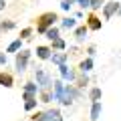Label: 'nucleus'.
<instances>
[{"label":"nucleus","mask_w":121,"mask_h":121,"mask_svg":"<svg viewBox=\"0 0 121 121\" xmlns=\"http://www.w3.org/2000/svg\"><path fill=\"white\" fill-rule=\"evenodd\" d=\"M56 20H59V18H56L55 12H44V14H40V16H39V22H36V30H39V32H44V30L51 28Z\"/></svg>","instance_id":"obj_1"},{"label":"nucleus","mask_w":121,"mask_h":121,"mask_svg":"<svg viewBox=\"0 0 121 121\" xmlns=\"http://www.w3.org/2000/svg\"><path fill=\"white\" fill-rule=\"evenodd\" d=\"M35 77H36V85H39L43 91L52 89V79L48 77V75L44 73L43 69H36V71H35Z\"/></svg>","instance_id":"obj_2"},{"label":"nucleus","mask_w":121,"mask_h":121,"mask_svg":"<svg viewBox=\"0 0 121 121\" xmlns=\"http://www.w3.org/2000/svg\"><path fill=\"white\" fill-rule=\"evenodd\" d=\"M20 48H22V39H16V40H12V43L8 44L6 52H18Z\"/></svg>","instance_id":"obj_11"},{"label":"nucleus","mask_w":121,"mask_h":121,"mask_svg":"<svg viewBox=\"0 0 121 121\" xmlns=\"http://www.w3.org/2000/svg\"><path fill=\"white\" fill-rule=\"evenodd\" d=\"M89 6L97 10V8H101V6H103V0H91V4H89Z\"/></svg>","instance_id":"obj_23"},{"label":"nucleus","mask_w":121,"mask_h":121,"mask_svg":"<svg viewBox=\"0 0 121 121\" xmlns=\"http://www.w3.org/2000/svg\"><path fill=\"white\" fill-rule=\"evenodd\" d=\"M52 48L63 51V48H65V40H63V39H55V40H52Z\"/></svg>","instance_id":"obj_21"},{"label":"nucleus","mask_w":121,"mask_h":121,"mask_svg":"<svg viewBox=\"0 0 121 121\" xmlns=\"http://www.w3.org/2000/svg\"><path fill=\"white\" fill-rule=\"evenodd\" d=\"M28 59H30V51H22V48H20V52H16V71H18V73L26 71Z\"/></svg>","instance_id":"obj_3"},{"label":"nucleus","mask_w":121,"mask_h":121,"mask_svg":"<svg viewBox=\"0 0 121 121\" xmlns=\"http://www.w3.org/2000/svg\"><path fill=\"white\" fill-rule=\"evenodd\" d=\"M77 4H81L83 8H89V4H91V0H77Z\"/></svg>","instance_id":"obj_25"},{"label":"nucleus","mask_w":121,"mask_h":121,"mask_svg":"<svg viewBox=\"0 0 121 121\" xmlns=\"http://www.w3.org/2000/svg\"><path fill=\"white\" fill-rule=\"evenodd\" d=\"M75 95H77V91H75L71 85H65V89H63V93H60V97H59L56 101H60L63 105H71V103H73V97H75Z\"/></svg>","instance_id":"obj_4"},{"label":"nucleus","mask_w":121,"mask_h":121,"mask_svg":"<svg viewBox=\"0 0 121 121\" xmlns=\"http://www.w3.org/2000/svg\"><path fill=\"white\" fill-rule=\"evenodd\" d=\"M73 4H75V0H63V2H60V8L63 10H71Z\"/></svg>","instance_id":"obj_22"},{"label":"nucleus","mask_w":121,"mask_h":121,"mask_svg":"<svg viewBox=\"0 0 121 121\" xmlns=\"http://www.w3.org/2000/svg\"><path fill=\"white\" fill-rule=\"evenodd\" d=\"M60 24H63V28H75V24H77V22H75V18H63V22H60Z\"/></svg>","instance_id":"obj_17"},{"label":"nucleus","mask_w":121,"mask_h":121,"mask_svg":"<svg viewBox=\"0 0 121 121\" xmlns=\"http://www.w3.org/2000/svg\"><path fill=\"white\" fill-rule=\"evenodd\" d=\"M6 8V2H4V0H0V10H4Z\"/></svg>","instance_id":"obj_28"},{"label":"nucleus","mask_w":121,"mask_h":121,"mask_svg":"<svg viewBox=\"0 0 121 121\" xmlns=\"http://www.w3.org/2000/svg\"><path fill=\"white\" fill-rule=\"evenodd\" d=\"M30 35H32V28H24L20 32V39H30Z\"/></svg>","instance_id":"obj_24"},{"label":"nucleus","mask_w":121,"mask_h":121,"mask_svg":"<svg viewBox=\"0 0 121 121\" xmlns=\"http://www.w3.org/2000/svg\"><path fill=\"white\" fill-rule=\"evenodd\" d=\"M87 30H89L87 26H79V28L75 30V39H77L79 43H81V40H85V36H87Z\"/></svg>","instance_id":"obj_14"},{"label":"nucleus","mask_w":121,"mask_h":121,"mask_svg":"<svg viewBox=\"0 0 121 121\" xmlns=\"http://www.w3.org/2000/svg\"><path fill=\"white\" fill-rule=\"evenodd\" d=\"M0 65H6V55H2V52H0Z\"/></svg>","instance_id":"obj_27"},{"label":"nucleus","mask_w":121,"mask_h":121,"mask_svg":"<svg viewBox=\"0 0 121 121\" xmlns=\"http://www.w3.org/2000/svg\"><path fill=\"white\" fill-rule=\"evenodd\" d=\"M51 60L56 63V65H63L67 60V52H56V55H51Z\"/></svg>","instance_id":"obj_12"},{"label":"nucleus","mask_w":121,"mask_h":121,"mask_svg":"<svg viewBox=\"0 0 121 121\" xmlns=\"http://www.w3.org/2000/svg\"><path fill=\"white\" fill-rule=\"evenodd\" d=\"M59 69H60V77H63V81H73V79H75V73L67 67V63L59 65Z\"/></svg>","instance_id":"obj_6"},{"label":"nucleus","mask_w":121,"mask_h":121,"mask_svg":"<svg viewBox=\"0 0 121 121\" xmlns=\"http://www.w3.org/2000/svg\"><path fill=\"white\" fill-rule=\"evenodd\" d=\"M89 97H91V101H99L101 99V89H91V93H89Z\"/></svg>","instance_id":"obj_19"},{"label":"nucleus","mask_w":121,"mask_h":121,"mask_svg":"<svg viewBox=\"0 0 121 121\" xmlns=\"http://www.w3.org/2000/svg\"><path fill=\"white\" fill-rule=\"evenodd\" d=\"M2 28H4V30H10V28H14V22H2Z\"/></svg>","instance_id":"obj_26"},{"label":"nucleus","mask_w":121,"mask_h":121,"mask_svg":"<svg viewBox=\"0 0 121 121\" xmlns=\"http://www.w3.org/2000/svg\"><path fill=\"white\" fill-rule=\"evenodd\" d=\"M87 28L89 30H99L101 28V18H97L95 14H89V18H87Z\"/></svg>","instance_id":"obj_7"},{"label":"nucleus","mask_w":121,"mask_h":121,"mask_svg":"<svg viewBox=\"0 0 121 121\" xmlns=\"http://www.w3.org/2000/svg\"><path fill=\"white\" fill-rule=\"evenodd\" d=\"M101 115V103L99 101H93V107H91V121H97Z\"/></svg>","instance_id":"obj_9"},{"label":"nucleus","mask_w":121,"mask_h":121,"mask_svg":"<svg viewBox=\"0 0 121 121\" xmlns=\"http://www.w3.org/2000/svg\"><path fill=\"white\" fill-rule=\"evenodd\" d=\"M0 85H4V87H12V85H14L12 75H8V73H0Z\"/></svg>","instance_id":"obj_10"},{"label":"nucleus","mask_w":121,"mask_h":121,"mask_svg":"<svg viewBox=\"0 0 121 121\" xmlns=\"http://www.w3.org/2000/svg\"><path fill=\"white\" fill-rule=\"evenodd\" d=\"M44 35H47L48 40H55V39H59V28H56V26H51V28L44 30Z\"/></svg>","instance_id":"obj_13"},{"label":"nucleus","mask_w":121,"mask_h":121,"mask_svg":"<svg viewBox=\"0 0 121 121\" xmlns=\"http://www.w3.org/2000/svg\"><path fill=\"white\" fill-rule=\"evenodd\" d=\"M117 14H121V4H119V10H117Z\"/></svg>","instance_id":"obj_29"},{"label":"nucleus","mask_w":121,"mask_h":121,"mask_svg":"<svg viewBox=\"0 0 121 121\" xmlns=\"http://www.w3.org/2000/svg\"><path fill=\"white\" fill-rule=\"evenodd\" d=\"M51 48L48 47H36V56L39 59H43V60H47V59H51Z\"/></svg>","instance_id":"obj_8"},{"label":"nucleus","mask_w":121,"mask_h":121,"mask_svg":"<svg viewBox=\"0 0 121 121\" xmlns=\"http://www.w3.org/2000/svg\"><path fill=\"white\" fill-rule=\"evenodd\" d=\"M24 91H26V93H35V95H36V93H39V87H36L35 83H26V85H24Z\"/></svg>","instance_id":"obj_20"},{"label":"nucleus","mask_w":121,"mask_h":121,"mask_svg":"<svg viewBox=\"0 0 121 121\" xmlns=\"http://www.w3.org/2000/svg\"><path fill=\"white\" fill-rule=\"evenodd\" d=\"M36 103H39V101H36V97H30V99H26L24 109H26V111H32V109L36 107Z\"/></svg>","instance_id":"obj_16"},{"label":"nucleus","mask_w":121,"mask_h":121,"mask_svg":"<svg viewBox=\"0 0 121 121\" xmlns=\"http://www.w3.org/2000/svg\"><path fill=\"white\" fill-rule=\"evenodd\" d=\"M40 101H43V103H51L52 101V93L51 91H43V93H40Z\"/></svg>","instance_id":"obj_18"},{"label":"nucleus","mask_w":121,"mask_h":121,"mask_svg":"<svg viewBox=\"0 0 121 121\" xmlns=\"http://www.w3.org/2000/svg\"><path fill=\"white\" fill-rule=\"evenodd\" d=\"M79 69H81L83 73H87V71H91V69H93V60H91V59H87V60H83L81 65H79Z\"/></svg>","instance_id":"obj_15"},{"label":"nucleus","mask_w":121,"mask_h":121,"mask_svg":"<svg viewBox=\"0 0 121 121\" xmlns=\"http://www.w3.org/2000/svg\"><path fill=\"white\" fill-rule=\"evenodd\" d=\"M117 10H119V4H117V2H109V4L103 6V16L105 18H111Z\"/></svg>","instance_id":"obj_5"}]
</instances>
